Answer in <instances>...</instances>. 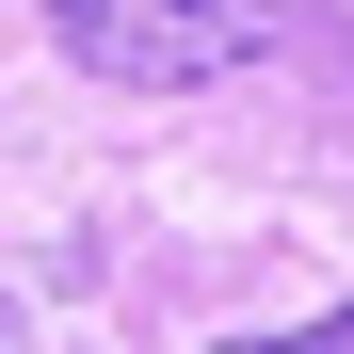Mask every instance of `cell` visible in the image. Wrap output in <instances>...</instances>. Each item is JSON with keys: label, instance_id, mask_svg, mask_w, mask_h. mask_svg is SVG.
Segmentation results:
<instances>
[{"label": "cell", "instance_id": "obj_2", "mask_svg": "<svg viewBox=\"0 0 354 354\" xmlns=\"http://www.w3.org/2000/svg\"><path fill=\"white\" fill-rule=\"evenodd\" d=\"M209 354H354V306H322V322H290V338H209Z\"/></svg>", "mask_w": 354, "mask_h": 354}, {"label": "cell", "instance_id": "obj_1", "mask_svg": "<svg viewBox=\"0 0 354 354\" xmlns=\"http://www.w3.org/2000/svg\"><path fill=\"white\" fill-rule=\"evenodd\" d=\"M48 48L81 81H129V97H194V81H242L290 48V0H48Z\"/></svg>", "mask_w": 354, "mask_h": 354}]
</instances>
